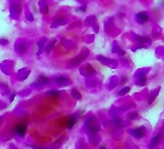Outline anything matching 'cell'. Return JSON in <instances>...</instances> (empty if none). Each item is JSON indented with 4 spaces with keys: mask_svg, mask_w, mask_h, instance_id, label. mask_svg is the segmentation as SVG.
<instances>
[{
    "mask_svg": "<svg viewBox=\"0 0 164 149\" xmlns=\"http://www.w3.org/2000/svg\"><path fill=\"white\" fill-rule=\"evenodd\" d=\"M26 130H27V124H18V125H16L15 127V133L17 136H24L26 133Z\"/></svg>",
    "mask_w": 164,
    "mask_h": 149,
    "instance_id": "6da1fadb",
    "label": "cell"
},
{
    "mask_svg": "<svg viewBox=\"0 0 164 149\" xmlns=\"http://www.w3.org/2000/svg\"><path fill=\"white\" fill-rule=\"evenodd\" d=\"M148 21V16L146 12H139L137 15H136V22L137 23H140V24H144V23H146Z\"/></svg>",
    "mask_w": 164,
    "mask_h": 149,
    "instance_id": "7a4b0ae2",
    "label": "cell"
},
{
    "mask_svg": "<svg viewBox=\"0 0 164 149\" xmlns=\"http://www.w3.org/2000/svg\"><path fill=\"white\" fill-rule=\"evenodd\" d=\"M145 129L144 127H139V129H135V130H133V131H130V133L133 134L134 137H136V138H141V137H144L145 136Z\"/></svg>",
    "mask_w": 164,
    "mask_h": 149,
    "instance_id": "3957f363",
    "label": "cell"
},
{
    "mask_svg": "<svg viewBox=\"0 0 164 149\" xmlns=\"http://www.w3.org/2000/svg\"><path fill=\"white\" fill-rule=\"evenodd\" d=\"M161 138H162V133H158L156 134L153 138H152V141H151V143H149V148H154L158 143H159V141H161Z\"/></svg>",
    "mask_w": 164,
    "mask_h": 149,
    "instance_id": "277c9868",
    "label": "cell"
},
{
    "mask_svg": "<svg viewBox=\"0 0 164 149\" xmlns=\"http://www.w3.org/2000/svg\"><path fill=\"white\" fill-rule=\"evenodd\" d=\"M55 81H56V84H59V85H66V84H68V79L64 78V76H57V78L55 79Z\"/></svg>",
    "mask_w": 164,
    "mask_h": 149,
    "instance_id": "5b68a950",
    "label": "cell"
},
{
    "mask_svg": "<svg viewBox=\"0 0 164 149\" xmlns=\"http://www.w3.org/2000/svg\"><path fill=\"white\" fill-rule=\"evenodd\" d=\"M46 83H49V79L44 76V75H41V76H39L38 78V80L35 81V85H43V84H46Z\"/></svg>",
    "mask_w": 164,
    "mask_h": 149,
    "instance_id": "8992f818",
    "label": "cell"
},
{
    "mask_svg": "<svg viewBox=\"0 0 164 149\" xmlns=\"http://www.w3.org/2000/svg\"><path fill=\"white\" fill-rule=\"evenodd\" d=\"M75 121H77V119H75V116H72L71 119L68 120V124H67V127H68V129H72V127L74 126Z\"/></svg>",
    "mask_w": 164,
    "mask_h": 149,
    "instance_id": "52a82bcc",
    "label": "cell"
},
{
    "mask_svg": "<svg viewBox=\"0 0 164 149\" xmlns=\"http://www.w3.org/2000/svg\"><path fill=\"white\" fill-rule=\"evenodd\" d=\"M46 95H47V96H52V97H57V96H59L60 93H59L57 91H49V92H47Z\"/></svg>",
    "mask_w": 164,
    "mask_h": 149,
    "instance_id": "ba28073f",
    "label": "cell"
},
{
    "mask_svg": "<svg viewBox=\"0 0 164 149\" xmlns=\"http://www.w3.org/2000/svg\"><path fill=\"white\" fill-rule=\"evenodd\" d=\"M136 84H137V85H145V84H146V79L142 76V79L137 80V81H136Z\"/></svg>",
    "mask_w": 164,
    "mask_h": 149,
    "instance_id": "9c48e42d",
    "label": "cell"
},
{
    "mask_svg": "<svg viewBox=\"0 0 164 149\" xmlns=\"http://www.w3.org/2000/svg\"><path fill=\"white\" fill-rule=\"evenodd\" d=\"M114 122L117 124V126H118V127H122V126H123V124H122V121H120V120H119V118H117V116L114 118Z\"/></svg>",
    "mask_w": 164,
    "mask_h": 149,
    "instance_id": "30bf717a",
    "label": "cell"
},
{
    "mask_svg": "<svg viewBox=\"0 0 164 149\" xmlns=\"http://www.w3.org/2000/svg\"><path fill=\"white\" fill-rule=\"evenodd\" d=\"M129 87H125V89L124 90H122V91H119V93H118V95H119V96H122V95H124V93H126V92H128V91H129Z\"/></svg>",
    "mask_w": 164,
    "mask_h": 149,
    "instance_id": "8fae6325",
    "label": "cell"
},
{
    "mask_svg": "<svg viewBox=\"0 0 164 149\" xmlns=\"http://www.w3.org/2000/svg\"><path fill=\"white\" fill-rule=\"evenodd\" d=\"M72 95H74V96H77V97H75L77 99H79V98H80V95H79V93H78V92H77L75 90H73V91H72Z\"/></svg>",
    "mask_w": 164,
    "mask_h": 149,
    "instance_id": "7c38bea8",
    "label": "cell"
},
{
    "mask_svg": "<svg viewBox=\"0 0 164 149\" xmlns=\"http://www.w3.org/2000/svg\"><path fill=\"white\" fill-rule=\"evenodd\" d=\"M55 43H56V40H54V41H52V43H51V44L49 45V47H47V52H49V51H50V50H51V49H52V46H54V45H55Z\"/></svg>",
    "mask_w": 164,
    "mask_h": 149,
    "instance_id": "4fadbf2b",
    "label": "cell"
},
{
    "mask_svg": "<svg viewBox=\"0 0 164 149\" xmlns=\"http://www.w3.org/2000/svg\"><path fill=\"white\" fill-rule=\"evenodd\" d=\"M0 44H2V45L7 44V40H0Z\"/></svg>",
    "mask_w": 164,
    "mask_h": 149,
    "instance_id": "5bb4252c",
    "label": "cell"
},
{
    "mask_svg": "<svg viewBox=\"0 0 164 149\" xmlns=\"http://www.w3.org/2000/svg\"><path fill=\"white\" fill-rule=\"evenodd\" d=\"M100 149H104V148H103V147H101V148H100Z\"/></svg>",
    "mask_w": 164,
    "mask_h": 149,
    "instance_id": "9a60e30c",
    "label": "cell"
}]
</instances>
